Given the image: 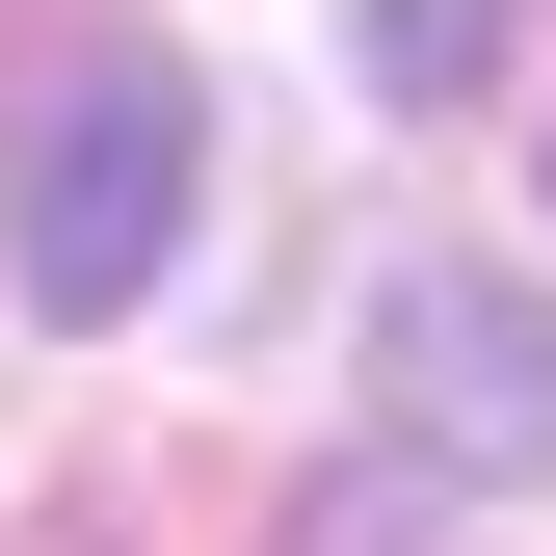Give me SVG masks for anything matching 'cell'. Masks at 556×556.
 I'll return each instance as SVG.
<instances>
[{
	"mask_svg": "<svg viewBox=\"0 0 556 556\" xmlns=\"http://www.w3.org/2000/svg\"><path fill=\"white\" fill-rule=\"evenodd\" d=\"M186 53L160 27H53L27 53V106H0V265H27V318H132L160 292V239H186Z\"/></svg>",
	"mask_w": 556,
	"mask_h": 556,
	"instance_id": "1",
	"label": "cell"
},
{
	"mask_svg": "<svg viewBox=\"0 0 556 556\" xmlns=\"http://www.w3.org/2000/svg\"><path fill=\"white\" fill-rule=\"evenodd\" d=\"M371 397H397L425 477L556 504V292H504V265H397V292H371Z\"/></svg>",
	"mask_w": 556,
	"mask_h": 556,
	"instance_id": "2",
	"label": "cell"
},
{
	"mask_svg": "<svg viewBox=\"0 0 556 556\" xmlns=\"http://www.w3.org/2000/svg\"><path fill=\"white\" fill-rule=\"evenodd\" d=\"M504 27H530V0H371V80H397V106H477Z\"/></svg>",
	"mask_w": 556,
	"mask_h": 556,
	"instance_id": "3",
	"label": "cell"
},
{
	"mask_svg": "<svg viewBox=\"0 0 556 556\" xmlns=\"http://www.w3.org/2000/svg\"><path fill=\"white\" fill-rule=\"evenodd\" d=\"M292 556H397V477H318V504H292Z\"/></svg>",
	"mask_w": 556,
	"mask_h": 556,
	"instance_id": "4",
	"label": "cell"
}]
</instances>
